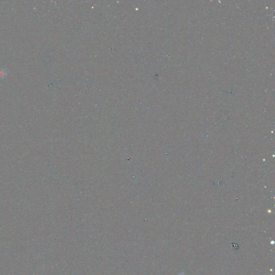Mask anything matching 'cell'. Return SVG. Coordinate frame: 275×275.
I'll list each match as a JSON object with an SVG mask.
<instances>
[{
	"label": "cell",
	"mask_w": 275,
	"mask_h": 275,
	"mask_svg": "<svg viewBox=\"0 0 275 275\" xmlns=\"http://www.w3.org/2000/svg\"><path fill=\"white\" fill-rule=\"evenodd\" d=\"M180 275H185L184 274H183V273H182V274H180Z\"/></svg>",
	"instance_id": "6da1fadb"
}]
</instances>
